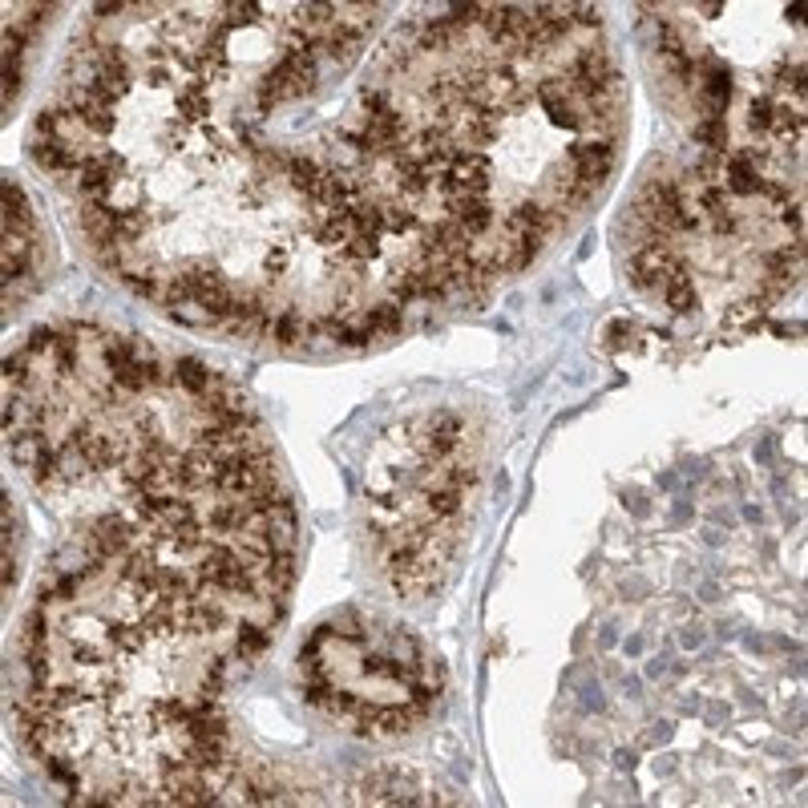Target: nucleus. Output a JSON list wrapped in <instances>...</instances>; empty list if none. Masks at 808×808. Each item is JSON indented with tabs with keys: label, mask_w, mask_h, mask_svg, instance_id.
<instances>
[{
	"label": "nucleus",
	"mask_w": 808,
	"mask_h": 808,
	"mask_svg": "<svg viewBox=\"0 0 808 808\" xmlns=\"http://www.w3.org/2000/svg\"><path fill=\"white\" fill-rule=\"evenodd\" d=\"M312 89H316V49L291 45V49L263 73V81H259V89H255V106H259V114H271L279 101H295V97L312 93Z\"/></svg>",
	"instance_id": "1"
},
{
	"label": "nucleus",
	"mask_w": 808,
	"mask_h": 808,
	"mask_svg": "<svg viewBox=\"0 0 808 808\" xmlns=\"http://www.w3.org/2000/svg\"><path fill=\"white\" fill-rule=\"evenodd\" d=\"M134 81H138V73H134V65H130L126 49H122V45H101V53H97V69H93L89 85H93L97 93H106V97L114 101V106H118V101L134 89Z\"/></svg>",
	"instance_id": "2"
},
{
	"label": "nucleus",
	"mask_w": 808,
	"mask_h": 808,
	"mask_svg": "<svg viewBox=\"0 0 808 808\" xmlns=\"http://www.w3.org/2000/svg\"><path fill=\"white\" fill-rule=\"evenodd\" d=\"M671 267H675L671 243H667V239H647V243H639V251L631 255V283H635L639 291H651V287L667 283Z\"/></svg>",
	"instance_id": "3"
},
{
	"label": "nucleus",
	"mask_w": 808,
	"mask_h": 808,
	"mask_svg": "<svg viewBox=\"0 0 808 808\" xmlns=\"http://www.w3.org/2000/svg\"><path fill=\"white\" fill-rule=\"evenodd\" d=\"M417 724V716L409 707H364L356 716V732L368 736V740H396Z\"/></svg>",
	"instance_id": "4"
},
{
	"label": "nucleus",
	"mask_w": 808,
	"mask_h": 808,
	"mask_svg": "<svg viewBox=\"0 0 808 808\" xmlns=\"http://www.w3.org/2000/svg\"><path fill=\"white\" fill-rule=\"evenodd\" d=\"M445 211L453 223L465 227L469 239H477L493 227V207H489L485 194H445Z\"/></svg>",
	"instance_id": "5"
},
{
	"label": "nucleus",
	"mask_w": 808,
	"mask_h": 808,
	"mask_svg": "<svg viewBox=\"0 0 808 808\" xmlns=\"http://www.w3.org/2000/svg\"><path fill=\"white\" fill-rule=\"evenodd\" d=\"M29 154H33V162H37L41 170H49V174H77L81 162H85V154H81L77 146H65V142L45 138V134H33Z\"/></svg>",
	"instance_id": "6"
},
{
	"label": "nucleus",
	"mask_w": 808,
	"mask_h": 808,
	"mask_svg": "<svg viewBox=\"0 0 808 808\" xmlns=\"http://www.w3.org/2000/svg\"><path fill=\"white\" fill-rule=\"evenodd\" d=\"M174 114L186 122V126H202L211 118V85L190 77L186 85L174 89Z\"/></svg>",
	"instance_id": "7"
},
{
	"label": "nucleus",
	"mask_w": 808,
	"mask_h": 808,
	"mask_svg": "<svg viewBox=\"0 0 808 808\" xmlns=\"http://www.w3.org/2000/svg\"><path fill=\"white\" fill-rule=\"evenodd\" d=\"M267 336L283 348H295V344H308L312 336H320V328H316V320H303L295 308H283L279 316L267 320Z\"/></svg>",
	"instance_id": "8"
},
{
	"label": "nucleus",
	"mask_w": 808,
	"mask_h": 808,
	"mask_svg": "<svg viewBox=\"0 0 808 808\" xmlns=\"http://www.w3.org/2000/svg\"><path fill=\"white\" fill-rule=\"evenodd\" d=\"M5 194V231H17V235H37V223H33V207H29V194L17 178H5L0 186Z\"/></svg>",
	"instance_id": "9"
},
{
	"label": "nucleus",
	"mask_w": 808,
	"mask_h": 808,
	"mask_svg": "<svg viewBox=\"0 0 808 808\" xmlns=\"http://www.w3.org/2000/svg\"><path fill=\"white\" fill-rule=\"evenodd\" d=\"M461 505H465V489H457V485H449V481H429V485H425V514H429L433 522L457 518Z\"/></svg>",
	"instance_id": "10"
},
{
	"label": "nucleus",
	"mask_w": 808,
	"mask_h": 808,
	"mask_svg": "<svg viewBox=\"0 0 808 808\" xmlns=\"http://www.w3.org/2000/svg\"><path fill=\"white\" fill-rule=\"evenodd\" d=\"M376 211H380V231H388V235H404V231H417L421 227L413 202H404L400 194H392V198L376 194Z\"/></svg>",
	"instance_id": "11"
},
{
	"label": "nucleus",
	"mask_w": 808,
	"mask_h": 808,
	"mask_svg": "<svg viewBox=\"0 0 808 808\" xmlns=\"http://www.w3.org/2000/svg\"><path fill=\"white\" fill-rule=\"evenodd\" d=\"M663 295H667V308H671V312H679V316H687V312H695V308H699L695 279L687 275V267H683V263H675V267H671V275H667V283H663Z\"/></svg>",
	"instance_id": "12"
},
{
	"label": "nucleus",
	"mask_w": 808,
	"mask_h": 808,
	"mask_svg": "<svg viewBox=\"0 0 808 808\" xmlns=\"http://www.w3.org/2000/svg\"><path fill=\"white\" fill-rule=\"evenodd\" d=\"M720 178H724L728 194H756V186H760V170H756V162L744 150H736V154L724 158V174Z\"/></svg>",
	"instance_id": "13"
},
{
	"label": "nucleus",
	"mask_w": 808,
	"mask_h": 808,
	"mask_svg": "<svg viewBox=\"0 0 808 808\" xmlns=\"http://www.w3.org/2000/svg\"><path fill=\"white\" fill-rule=\"evenodd\" d=\"M170 376H174V384H178V388H186L190 396H202V392H211V384L219 380V372H211L207 364H202V360H194V356H182V360H174Z\"/></svg>",
	"instance_id": "14"
},
{
	"label": "nucleus",
	"mask_w": 808,
	"mask_h": 808,
	"mask_svg": "<svg viewBox=\"0 0 808 808\" xmlns=\"http://www.w3.org/2000/svg\"><path fill=\"white\" fill-rule=\"evenodd\" d=\"M320 49L332 57V61H340V65H352L356 57H360V49H364V37L360 33H352V29H344L340 21L328 29V37L320 41Z\"/></svg>",
	"instance_id": "15"
},
{
	"label": "nucleus",
	"mask_w": 808,
	"mask_h": 808,
	"mask_svg": "<svg viewBox=\"0 0 808 808\" xmlns=\"http://www.w3.org/2000/svg\"><path fill=\"white\" fill-rule=\"evenodd\" d=\"M320 162L312 158V154H287V182H291V190H299V194H308L312 190V182L320 178Z\"/></svg>",
	"instance_id": "16"
},
{
	"label": "nucleus",
	"mask_w": 808,
	"mask_h": 808,
	"mask_svg": "<svg viewBox=\"0 0 808 808\" xmlns=\"http://www.w3.org/2000/svg\"><path fill=\"white\" fill-rule=\"evenodd\" d=\"M364 324H368L376 336H396V332H400V324H404V312H400V303L384 299V303H376V308H368Z\"/></svg>",
	"instance_id": "17"
},
{
	"label": "nucleus",
	"mask_w": 808,
	"mask_h": 808,
	"mask_svg": "<svg viewBox=\"0 0 808 808\" xmlns=\"http://www.w3.org/2000/svg\"><path fill=\"white\" fill-rule=\"evenodd\" d=\"M703 93H707V101H712V114H720L732 101V73L724 65H712L707 69V81H703Z\"/></svg>",
	"instance_id": "18"
},
{
	"label": "nucleus",
	"mask_w": 808,
	"mask_h": 808,
	"mask_svg": "<svg viewBox=\"0 0 808 808\" xmlns=\"http://www.w3.org/2000/svg\"><path fill=\"white\" fill-rule=\"evenodd\" d=\"M219 13H223V25L231 33L243 29V25H259L263 21V5H255V0H235V5H223Z\"/></svg>",
	"instance_id": "19"
},
{
	"label": "nucleus",
	"mask_w": 808,
	"mask_h": 808,
	"mask_svg": "<svg viewBox=\"0 0 808 808\" xmlns=\"http://www.w3.org/2000/svg\"><path fill=\"white\" fill-rule=\"evenodd\" d=\"M764 312H768V299H764V295H752V299L736 303V308L724 316V328H748V324L764 320Z\"/></svg>",
	"instance_id": "20"
},
{
	"label": "nucleus",
	"mask_w": 808,
	"mask_h": 808,
	"mask_svg": "<svg viewBox=\"0 0 808 808\" xmlns=\"http://www.w3.org/2000/svg\"><path fill=\"white\" fill-rule=\"evenodd\" d=\"M235 631H239V635H235V647H239V655H243V659H247V655H259V651L267 647V627H263V623L243 619Z\"/></svg>",
	"instance_id": "21"
},
{
	"label": "nucleus",
	"mask_w": 808,
	"mask_h": 808,
	"mask_svg": "<svg viewBox=\"0 0 808 808\" xmlns=\"http://www.w3.org/2000/svg\"><path fill=\"white\" fill-rule=\"evenodd\" d=\"M340 255L352 259V263H368V259L380 255V235H352V239L340 247Z\"/></svg>",
	"instance_id": "22"
},
{
	"label": "nucleus",
	"mask_w": 808,
	"mask_h": 808,
	"mask_svg": "<svg viewBox=\"0 0 808 808\" xmlns=\"http://www.w3.org/2000/svg\"><path fill=\"white\" fill-rule=\"evenodd\" d=\"M768 126H772V97L756 93V97L748 101V130H752V134H768Z\"/></svg>",
	"instance_id": "23"
},
{
	"label": "nucleus",
	"mask_w": 808,
	"mask_h": 808,
	"mask_svg": "<svg viewBox=\"0 0 808 808\" xmlns=\"http://www.w3.org/2000/svg\"><path fill=\"white\" fill-rule=\"evenodd\" d=\"M146 85L150 89H178V81H174V65H146Z\"/></svg>",
	"instance_id": "24"
},
{
	"label": "nucleus",
	"mask_w": 808,
	"mask_h": 808,
	"mask_svg": "<svg viewBox=\"0 0 808 808\" xmlns=\"http://www.w3.org/2000/svg\"><path fill=\"white\" fill-rule=\"evenodd\" d=\"M570 25L574 29H602V17H598L594 5H574L570 9Z\"/></svg>",
	"instance_id": "25"
},
{
	"label": "nucleus",
	"mask_w": 808,
	"mask_h": 808,
	"mask_svg": "<svg viewBox=\"0 0 808 808\" xmlns=\"http://www.w3.org/2000/svg\"><path fill=\"white\" fill-rule=\"evenodd\" d=\"M287 263H291V251H287L283 243H279V247H271V251L263 255V271H267V275H283V271H287Z\"/></svg>",
	"instance_id": "26"
},
{
	"label": "nucleus",
	"mask_w": 808,
	"mask_h": 808,
	"mask_svg": "<svg viewBox=\"0 0 808 808\" xmlns=\"http://www.w3.org/2000/svg\"><path fill=\"white\" fill-rule=\"evenodd\" d=\"M627 336H631V324H627V320H615L611 332H606V344L619 352V348H627Z\"/></svg>",
	"instance_id": "27"
},
{
	"label": "nucleus",
	"mask_w": 808,
	"mask_h": 808,
	"mask_svg": "<svg viewBox=\"0 0 808 808\" xmlns=\"http://www.w3.org/2000/svg\"><path fill=\"white\" fill-rule=\"evenodd\" d=\"M122 9H126V5H118V0H114V5H110V0H106V5H97L93 13H97V17H110V13H122Z\"/></svg>",
	"instance_id": "28"
}]
</instances>
